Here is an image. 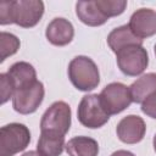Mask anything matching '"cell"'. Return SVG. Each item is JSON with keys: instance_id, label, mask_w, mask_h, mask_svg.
<instances>
[{"instance_id": "cell-6", "label": "cell", "mask_w": 156, "mask_h": 156, "mask_svg": "<svg viewBox=\"0 0 156 156\" xmlns=\"http://www.w3.org/2000/svg\"><path fill=\"white\" fill-rule=\"evenodd\" d=\"M119 71L128 77L141 74L149 65V55L143 45H129L116 52Z\"/></svg>"}, {"instance_id": "cell-5", "label": "cell", "mask_w": 156, "mask_h": 156, "mask_svg": "<svg viewBox=\"0 0 156 156\" xmlns=\"http://www.w3.org/2000/svg\"><path fill=\"white\" fill-rule=\"evenodd\" d=\"M77 117L82 126L96 129L107 123L110 115L105 111L100 96L98 94H89L82 98L77 108Z\"/></svg>"}, {"instance_id": "cell-10", "label": "cell", "mask_w": 156, "mask_h": 156, "mask_svg": "<svg viewBox=\"0 0 156 156\" xmlns=\"http://www.w3.org/2000/svg\"><path fill=\"white\" fill-rule=\"evenodd\" d=\"M128 27L140 39L152 37L156 34V11L146 7L136 10L130 16Z\"/></svg>"}, {"instance_id": "cell-14", "label": "cell", "mask_w": 156, "mask_h": 156, "mask_svg": "<svg viewBox=\"0 0 156 156\" xmlns=\"http://www.w3.org/2000/svg\"><path fill=\"white\" fill-rule=\"evenodd\" d=\"M107 44L110 49L116 54L121 49L129 45H143V39L134 35L128 24H124L110 32V34L107 35Z\"/></svg>"}, {"instance_id": "cell-17", "label": "cell", "mask_w": 156, "mask_h": 156, "mask_svg": "<svg viewBox=\"0 0 156 156\" xmlns=\"http://www.w3.org/2000/svg\"><path fill=\"white\" fill-rule=\"evenodd\" d=\"M65 146V136L50 133H40L37 144V151L41 156H60Z\"/></svg>"}, {"instance_id": "cell-2", "label": "cell", "mask_w": 156, "mask_h": 156, "mask_svg": "<svg viewBox=\"0 0 156 156\" xmlns=\"http://www.w3.org/2000/svg\"><path fill=\"white\" fill-rule=\"evenodd\" d=\"M68 78L73 87L80 91H90L100 83V73L96 63L84 55L72 58L68 65Z\"/></svg>"}, {"instance_id": "cell-23", "label": "cell", "mask_w": 156, "mask_h": 156, "mask_svg": "<svg viewBox=\"0 0 156 156\" xmlns=\"http://www.w3.org/2000/svg\"><path fill=\"white\" fill-rule=\"evenodd\" d=\"M22 156H41L38 151H27V152H24Z\"/></svg>"}, {"instance_id": "cell-9", "label": "cell", "mask_w": 156, "mask_h": 156, "mask_svg": "<svg viewBox=\"0 0 156 156\" xmlns=\"http://www.w3.org/2000/svg\"><path fill=\"white\" fill-rule=\"evenodd\" d=\"M146 124L144 119L136 115H128L123 117L116 128L118 139L124 144H136L144 139Z\"/></svg>"}, {"instance_id": "cell-22", "label": "cell", "mask_w": 156, "mask_h": 156, "mask_svg": "<svg viewBox=\"0 0 156 156\" xmlns=\"http://www.w3.org/2000/svg\"><path fill=\"white\" fill-rule=\"evenodd\" d=\"M111 156H135V155L127 150H117L113 154H111Z\"/></svg>"}, {"instance_id": "cell-21", "label": "cell", "mask_w": 156, "mask_h": 156, "mask_svg": "<svg viewBox=\"0 0 156 156\" xmlns=\"http://www.w3.org/2000/svg\"><path fill=\"white\" fill-rule=\"evenodd\" d=\"M140 105H141V107H140L141 111L146 116L156 119V91L150 94Z\"/></svg>"}, {"instance_id": "cell-11", "label": "cell", "mask_w": 156, "mask_h": 156, "mask_svg": "<svg viewBox=\"0 0 156 156\" xmlns=\"http://www.w3.org/2000/svg\"><path fill=\"white\" fill-rule=\"evenodd\" d=\"M46 39L55 46H65L69 44L74 37V28L72 23L62 17L54 18L46 27Z\"/></svg>"}, {"instance_id": "cell-19", "label": "cell", "mask_w": 156, "mask_h": 156, "mask_svg": "<svg viewBox=\"0 0 156 156\" xmlns=\"http://www.w3.org/2000/svg\"><path fill=\"white\" fill-rule=\"evenodd\" d=\"M98 7L101 10L105 17H115L119 16L124 12L127 7L126 0H96Z\"/></svg>"}, {"instance_id": "cell-20", "label": "cell", "mask_w": 156, "mask_h": 156, "mask_svg": "<svg viewBox=\"0 0 156 156\" xmlns=\"http://www.w3.org/2000/svg\"><path fill=\"white\" fill-rule=\"evenodd\" d=\"M0 93H1V104H5L6 101L10 100V98L13 96L15 89L13 85L7 76V73H1L0 74Z\"/></svg>"}, {"instance_id": "cell-18", "label": "cell", "mask_w": 156, "mask_h": 156, "mask_svg": "<svg viewBox=\"0 0 156 156\" xmlns=\"http://www.w3.org/2000/svg\"><path fill=\"white\" fill-rule=\"evenodd\" d=\"M20 39L7 32H1L0 35V62H4L9 56H12L20 49Z\"/></svg>"}, {"instance_id": "cell-1", "label": "cell", "mask_w": 156, "mask_h": 156, "mask_svg": "<svg viewBox=\"0 0 156 156\" xmlns=\"http://www.w3.org/2000/svg\"><path fill=\"white\" fill-rule=\"evenodd\" d=\"M44 15V2L40 0H16L0 2V23H15L23 28L38 24Z\"/></svg>"}, {"instance_id": "cell-15", "label": "cell", "mask_w": 156, "mask_h": 156, "mask_svg": "<svg viewBox=\"0 0 156 156\" xmlns=\"http://www.w3.org/2000/svg\"><path fill=\"white\" fill-rule=\"evenodd\" d=\"M66 151L69 156H98L99 144L90 136H74L67 141Z\"/></svg>"}, {"instance_id": "cell-16", "label": "cell", "mask_w": 156, "mask_h": 156, "mask_svg": "<svg viewBox=\"0 0 156 156\" xmlns=\"http://www.w3.org/2000/svg\"><path fill=\"white\" fill-rule=\"evenodd\" d=\"M133 102L141 104L150 94L156 91V73H146L129 87Z\"/></svg>"}, {"instance_id": "cell-4", "label": "cell", "mask_w": 156, "mask_h": 156, "mask_svg": "<svg viewBox=\"0 0 156 156\" xmlns=\"http://www.w3.org/2000/svg\"><path fill=\"white\" fill-rule=\"evenodd\" d=\"M30 143V132L22 123H10L0 129V156H13Z\"/></svg>"}, {"instance_id": "cell-8", "label": "cell", "mask_w": 156, "mask_h": 156, "mask_svg": "<svg viewBox=\"0 0 156 156\" xmlns=\"http://www.w3.org/2000/svg\"><path fill=\"white\" fill-rule=\"evenodd\" d=\"M99 96H100V100H101V104L105 111L110 116L117 115L124 111L133 102L129 87L124 85L123 83H118V82L107 84L101 90Z\"/></svg>"}, {"instance_id": "cell-24", "label": "cell", "mask_w": 156, "mask_h": 156, "mask_svg": "<svg viewBox=\"0 0 156 156\" xmlns=\"http://www.w3.org/2000/svg\"><path fill=\"white\" fill-rule=\"evenodd\" d=\"M152 145H154V150L156 152V134L154 135V140H152Z\"/></svg>"}, {"instance_id": "cell-13", "label": "cell", "mask_w": 156, "mask_h": 156, "mask_svg": "<svg viewBox=\"0 0 156 156\" xmlns=\"http://www.w3.org/2000/svg\"><path fill=\"white\" fill-rule=\"evenodd\" d=\"M12 85H13V89L15 91L24 85H28L37 79V72H35V68L28 63V62H24V61H20V62H16L13 63L9 71L6 72Z\"/></svg>"}, {"instance_id": "cell-25", "label": "cell", "mask_w": 156, "mask_h": 156, "mask_svg": "<svg viewBox=\"0 0 156 156\" xmlns=\"http://www.w3.org/2000/svg\"><path fill=\"white\" fill-rule=\"evenodd\" d=\"M154 50H155V56H156V44H155V46H154Z\"/></svg>"}, {"instance_id": "cell-7", "label": "cell", "mask_w": 156, "mask_h": 156, "mask_svg": "<svg viewBox=\"0 0 156 156\" xmlns=\"http://www.w3.org/2000/svg\"><path fill=\"white\" fill-rule=\"evenodd\" d=\"M44 94V85L39 80L17 89L12 96L13 110L21 115H29L35 112L43 102Z\"/></svg>"}, {"instance_id": "cell-3", "label": "cell", "mask_w": 156, "mask_h": 156, "mask_svg": "<svg viewBox=\"0 0 156 156\" xmlns=\"http://www.w3.org/2000/svg\"><path fill=\"white\" fill-rule=\"evenodd\" d=\"M71 127V107L65 101H55L41 116L40 133L65 136Z\"/></svg>"}, {"instance_id": "cell-12", "label": "cell", "mask_w": 156, "mask_h": 156, "mask_svg": "<svg viewBox=\"0 0 156 156\" xmlns=\"http://www.w3.org/2000/svg\"><path fill=\"white\" fill-rule=\"evenodd\" d=\"M76 13L79 21L90 27H98L106 23L108 20L104 16L101 10L96 5V0H88V1H78L76 4Z\"/></svg>"}]
</instances>
